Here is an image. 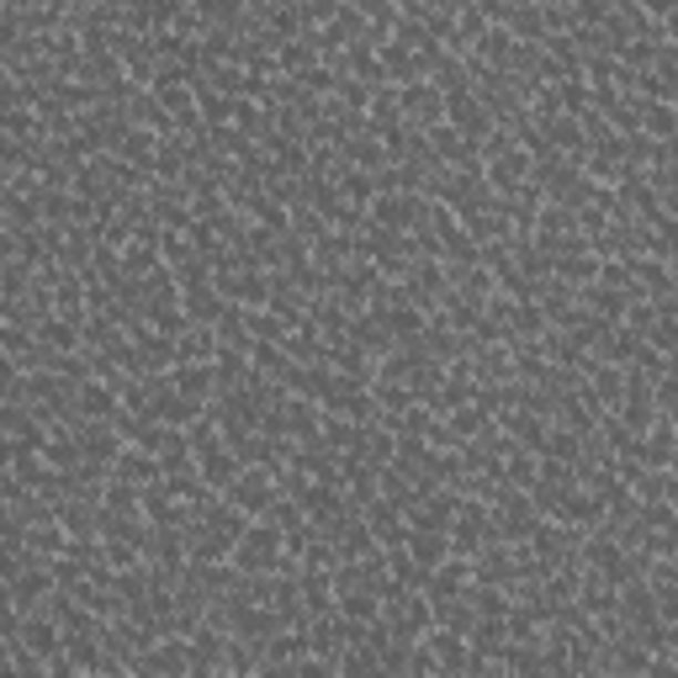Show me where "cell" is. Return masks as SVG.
<instances>
[{"label": "cell", "instance_id": "30bf717a", "mask_svg": "<svg viewBox=\"0 0 678 678\" xmlns=\"http://www.w3.org/2000/svg\"><path fill=\"white\" fill-rule=\"evenodd\" d=\"M244 213H249V223H260V228H270V234H287L291 228V207L281 202V196H270V192H260Z\"/></svg>", "mask_w": 678, "mask_h": 678}, {"label": "cell", "instance_id": "ba28073f", "mask_svg": "<svg viewBox=\"0 0 678 678\" xmlns=\"http://www.w3.org/2000/svg\"><path fill=\"white\" fill-rule=\"evenodd\" d=\"M181 302H186V314H192V323H218L223 308H228V297L218 291V281H213V287H192V291H181Z\"/></svg>", "mask_w": 678, "mask_h": 678}, {"label": "cell", "instance_id": "7a4b0ae2", "mask_svg": "<svg viewBox=\"0 0 678 678\" xmlns=\"http://www.w3.org/2000/svg\"><path fill=\"white\" fill-rule=\"evenodd\" d=\"M276 493H281V483L270 477L266 466H244L239 483L228 487V504H239L244 514H249V520H260V514L270 508V499H276Z\"/></svg>", "mask_w": 678, "mask_h": 678}, {"label": "cell", "instance_id": "9c48e42d", "mask_svg": "<svg viewBox=\"0 0 678 678\" xmlns=\"http://www.w3.org/2000/svg\"><path fill=\"white\" fill-rule=\"evenodd\" d=\"M508 32H514L520 43H546L552 32H546V11H541V0H531V6H514V11H508Z\"/></svg>", "mask_w": 678, "mask_h": 678}, {"label": "cell", "instance_id": "8fae6325", "mask_svg": "<svg viewBox=\"0 0 678 678\" xmlns=\"http://www.w3.org/2000/svg\"><path fill=\"white\" fill-rule=\"evenodd\" d=\"M668 504H674V508H678V477H674V487H668Z\"/></svg>", "mask_w": 678, "mask_h": 678}, {"label": "cell", "instance_id": "7c38bea8", "mask_svg": "<svg viewBox=\"0 0 678 678\" xmlns=\"http://www.w3.org/2000/svg\"><path fill=\"white\" fill-rule=\"evenodd\" d=\"M668 419H674V430H678V409H674V413H668Z\"/></svg>", "mask_w": 678, "mask_h": 678}, {"label": "cell", "instance_id": "3957f363", "mask_svg": "<svg viewBox=\"0 0 678 678\" xmlns=\"http://www.w3.org/2000/svg\"><path fill=\"white\" fill-rule=\"evenodd\" d=\"M552 520H562V525H573V531H599L605 525V504H599V493L594 487H573L567 499L557 504V514Z\"/></svg>", "mask_w": 678, "mask_h": 678}, {"label": "cell", "instance_id": "5b68a950", "mask_svg": "<svg viewBox=\"0 0 678 678\" xmlns=\"http://www.w3.org/2000/svg\"><path fill=\"white\" fill-rule=\"evenodd\" d=\"M196 466H202V477H207V487H218V493H228V487L239 483L244 461L234 445H207V451H196Z\"/></svg>", "mask_w": 678, "mask_h": 678}, {"label": "cell", "instance_id": "52a82bcc", "mask_svg": "<svg viewBox=\"0 0 678 678\" xmlns=\"http://www.w3.org/2000/svg\"><path fill=\"white\" fill-rule=\"evenodd\" d=\"M409 552H413V562H419L424 573H435L440 562L456 557V546H451V531H413V525H409Z\"/></svg>", "mask_w": 678, "mask_h": 678}, {"label": "cell", "instance_id": "4fadbf2b", "mask_svg": "<svg viewBox=\"0 0 678 678\" xmlns=\"http://www.w3.org/2000/svg\"><path fill=\"white\" fill-rule=\"evenodd\" d=\"M514 6H531V0H514Z\"/></svg>", "mask_w": 678, "mask_h": 678}, {"label": "cell", "instance_id": "6da1fadb", "mask_svg": "<svg viewBox=\"0 0 678 678\" xmlns=\"http://www.w3.org/2000/svg\"><path fill=\"white\" fill-rule=\"evenodd\" d=\"M281 552H287V531H276L270 520H249V531L234 541V567L239 573H276Z\"/></svg>", "mask_w": 678, "mask_h": 678}, {"label": "cell", "instance_id": "8992f818", "mask_svg": "<svg viewBox=\"0 0 678 678\" xmlns=\"http://www.w3.org/2000/svg\"><path fill=\"white\" fill-rule=\"evenodd\" d=\"M499 419H504V430H508L514 445H525V451H546L552 419H541V413H531V409H504Z\"/></svg>", "mask_w": 678, "mask_h": 678}, {"label": "cell", "instance_id": "277c9868", "mask_svg": "<svg viewBox=\"0 0 678 678\" xmlns=\"http://www.w3.org/2000/svg\"><path fill=\"white\" fill-rule=\"evenodd\" d=\"M170 382H175V392H186L196 403H213L218 398V371H213V361H175L170 366Z\"/></svg>", "mask_w": 678, "mask_h": 678}]
</instances>
